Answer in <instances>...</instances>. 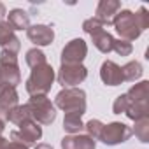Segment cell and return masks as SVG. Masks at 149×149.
Wrapping results in <instances>:
<instances>
[{
	"instance_id": "cell-26",
	"label": "cell",
	"mask_w": 149,
	"mask_h": 149,
	"mask_svg": "<svg viewBox=\"0 0 149 149\" xmlns=\"http://www.w3.org/2000/svg\"><path fill=\"white\" fill-rule=\"evenodd\" d=\"M112 51H116L119 56H128V54H132L133 46H132V42H128V40H123V39H114Z\"/></svg>"
},
{
	"instance_id": "cell-27",
	"label": "cell",
	"mask_w": 149,
	"mask_h": 149,
	"mask_svg": "<svg viewBox=\"0 0 149 149\" xmlns=\"http://www.w3.org/2000/svg\"><path fill=\"white\" fill-rule=\"evenodd\" d=\"M104 23L100 21V19H97V18H90V19H86L84 23H83V30L88 33V35H93L95 32H100V30H104Z\"/></svg>"
},
{
	"instance_id": "cell-17",
	"label": "cell",
	"mask_w": 149,
	"mask_h": 149,
	"mask_svg": "<svg viewBox=\"0 0 149 149\" xmlns=\"http://www.w3.org/2000/svg\"><path fill=\"white\" fill-rule=\"evenodd\" d=\"M91 40H93V46L100 51V53H111L112 51V44H114V37L105 32V30H100V32H95L91 35Z\"/></svg>"
},
{
	"instance_id": "cell-20",
	"label": "cell",
	"mask_w": 149,
	"mask_h": 149,
	"mask_svg": "<svg viewBox=\"0 0 149 149\" xmlns=\"http://www.w3.org/2000/svg\"><path fill=\"white\" fill-rule=\"evenodd\" d=\"M63 128H65V132L70 133V135L81 133L83 128H84L83 116L77 114V112H68V114H65V118H63Z\"/></svg>"
},
{
	"instance_id": "cell-12",
	"label": "cell",
	"mask_w": 149,
	"mask_h": 149,
	"mask_svg": "<svg viewBox=\"0 0 149 149\" xmlns=\"http://www.w3.org/2000/svg\"><path fill=\"white\" fill-rule=\"evenodd\" d=\"M121 2L119 0H100L97 6V19H100L104 25H111L112 18L119 13Z\"/></svg>"
},
{
	"instance_id": "cell-7",
	"label": "cell",
	"mask_w": 149,
	"mask_h": 149,
	"mask_svg": "<svg viewBox=\"0 0 149 149\" xmlns=\"http://www.w3.org/2000/svg\"><path fill=\"white\" fill-rule=\"evenodd\" d=\"M56 77L63 88H76L88 77V68L83 63L81 65H61Z\"/></svg>"
},
{
	"instance_id": "cell-29",
	"label": "cell",
	"mask_w": 149,
	"mask_h": 149,
	"mask_svg": "<svg viewBox=\"0 0 149 149\" xmlns=\"http://www.w3.org/2000/svg\"><path fill=\"white\" fill-rule=\"evenodd\" d=\"M135 21H137L140 32H144V30L149 28V13H147L146 7H140V9L135 13Z\"/></svg>"
},
{
	"instance_id": "cell-25",
	"label": "cell",
	"mask_w": 149,
	"mask_h": 149,
	"mask_svg": "<svg viewBox=\"0 0 149 149\" xmlns=\"http://www.w3.org/2000/svg\"><path fill=\"white\" fill-rule=\"evenodd\" d=\"M83 130H86V135H88V137H91L93 140H97V139H100V135H102L104 123H102L100 119H90L88 123H84V128H83Z\"/></svg>"
},
{
	"instance_id": "cell-35",
	"label": "cell",
	"mask_w": 149,
	"mask_h": 149,
	"mask_svg": "<svg viewBox=\"0 0 149 149\" xmlns=\"http://www.w3.org/2000/svg\"><path fill=\"white\" fill-rule=\"evenodd\" d=\"M6 130V121H2L0 119V135H2V132Z\"/></svg>"
},
{
	"instance_id": "cell-28",
	"label": "cell",
	"mask_w": 149,
	"mask_h": 149,
	"mask_svg": "<svg viewBox=\"0 0 149 149\" xmlns=\"http://www.w3.org/2000/svg\"><path fill=\"white\" fill-rule=\"evenodd\" d=\"M128 107H130V100H128L126 93H123V95H119V97L114 100V104H112V112H114V114H123V112H126Z\"/></svg>"
},
{
	"instance_id": "cell-1",
	"label": "cell",
	"mask_w": 149,
	"mask_h": 149,
	"mask_svg": "<svg viewBox=\"0 0 149 149\" xmlns=\"http://www.w3.org/2000/svg\"><path fill=\"white\" fill-rule=\"evenodd\" d=\"M54 79H56L54 68H53L49 63H44V65H39V67L32 68L30 77H28L26 83H25V88H26V91H28L30 97H35V95H47V91L51 90Z\"/></svg>"
},
{
	"instance_id": "cell-6",
	"label": "cell",
	"mask_w": 149,
	"mask_h": 149,
	"mask_svg": "<svg viewBox=\"0 0 149 149\" xmlns=\"http://www.w3.org/2000/svg\"><path fill=\"white\" fill-rule=\"evenodd\" d=\"M130 137H132L130 126H126L121 121H112L109 125H104V130L98 140H102L105 146H118V144L126 142Z\"/></svg>"
},
{
	"instance_id": "cell-13",
	"label": "cell",
	"mask_w": 149,
	"mask_h": 149,
	"mask_svg": "<svg viewBox=\"0 0 149 149\" xmlns=\"http://www.w3.org/2000/svg\"><path fill=\"white\" fill-rule=\"evenodd\" d=\"M0 46H2V49H7V51L16 53V54L21 47L19 39L16 37L14 30L9 26L7 21H0Z\"/></svg>"
},
{
	"instance_id": "cell-16",
	"label": "cell",
	"mask_w": 149,
	"mask_h": 149,
	"mask_svg": "<svg viewBox=\"0 0 149 149\" xmlns=\"http://www.w3.org/2000/svg\"><path fill=\"white\" fill-rule=\"evenodd\" d=\"M18 100H19V95H18L16 88H13L9 84H0V107L9 111L18 105Z\"/></svg>"
},
{
	"instance_id": "cell-21",
	"label": "cell",
	"mask_w": 149,
	"mask_h": 149,
	"mask_svg": "<svg viewBox=\"0 0 149 149\" xmlns=\"http://www.w3.org/2000/svg\"><path fill=\"white\" fill-rule=\"evenodd\" d=\"M132 121H139V119H144V118H149V100H144V102H133L130 104V107L126 109L125 112Z\"/></svg>"
},
{
	"instance_id": "cell-19",
	"label": "cell",
	"mask_w": 149,
	"mask_h": 149,
	"mask_svg": "<svg viewBox=\"0 0 149 149\" xmlns=\"http://www.w3.org/2000/svg\"><path fill=\"white\" fill-rule=\"evenodd\" d=\"M7 121H11V123H14V125L19 126V125H23L26 121H33V119H32L28 105L25 104V105H16V107L9 109L7 111Z\"/></svg>"
},
{
	"instance_id": "cell-34",
	"label": "cell",
	"mask_w": 149,
	"mask_h": 149,
	"mask_svg": "<svg viewBox=\"0 0 149 149\" xmlns=\"http://www.w3.org/2000/svg\"><path fill=\"white\" fill-rule=\"evenodd\" d=\"M35 149H53V146H49V144H37Z\"/></svg>"
},
{
	"instance_id": "cell-5",
	"label": "cell",
	"mask_w": 149,
	"mask_h": 149,
	"mask_svg": "<svg viewBox=\"0 0 149 149\" xmlns=\"http://www.w3.org/2000/svg\"><path fill=\"white\" fill-rule=\"evenodd\" d=\"M112 25L116 28V32L119 33V37L123 40H135L140 37V28L135 21V13L128 11V9H121L114 18H112Z\"/></svg>"
},
{
	"instance_id": "cell-22",
	"label": "cell",
	"mask_w": 149,
	"mask_h": 149,
	"mask_svg": "<svg viewBox=\"0 0 149 149\" xmlns=\"http://www.w3.org/2000/svg\"><path fill=\"white\" fill-rule=\"evenodd\" d=\"M121 72H123V81H130V83H135L142 77L144 74V68L139 61H128L126 65L121 67Z\"/></svg>"
},
{
	"instance_id": "cell-23",
	"label": "cell",
	"mask_w": 149,
	"mask_h": 149,
	"mask_svg": "<svg viewBox=\"0 0 149 149\" xmlns=\"http://www.w3.org/2000/svg\"><path fill=\"white\" fill-rule=\"evenodd\" d=\"M132 133H135V137L142 144H147L149 142V118H144V119L135 121V126H133Z\"/></svg>"
},
{
	"instance_id": "cell-4",
	"label": "cell",
	"mask_w": 149,
	"mask_h": 149,
	"mask_svg": "<svg viewBox=\"0 0 149 149\" xmlns=\"http://www.w3.org/2000/svg\"><path fill=\"white\" fill-rule=\"evenodd\" d=\"M21 83V72L18 65V54L7 49L0 53V84H9L16 88Z\"/></svg>"
},
{
	"instance_id": "cell-2",
	"label": "cell",
	"mask_w": 149,
	"mask_h": 149,
	"mask_svg": "<svg viewBox=\"0 0 149 149\" xmlns=\"http://www.w3.org/2000/svg\"><path fill=\"white\" fill-rule=\"evenodd\" d=\"M54 107L61 109L65 114L68 112H77L84 114L86 112V93L81 88H63L56 98H54Z\"/></svg>"
},
{
	"instance_id": "cell-24",
	"label": "cell",
	"mask_w": 149,
	"mask_h": 149,
	"mask_svg": "<svg viewBox=\"0 0 149 149\" xmlns=\"http://www.w3.org/2000/svg\"><path fill=\"white\" fill-rule=\"evenodd\" d=\"M25 60H26V65H28L30 68H35V67H39V65L47 63V61H46V54H44L39 47H32V49H28Z\"/></svg>"
},
{
	"instance_id": "cell-10",
	"label": "cell",
	"mask_w": 149,
	"mask_h": 149,
	"mask_svg": "<svg viewBox=\"0 0 149 149\" xmlns=\"http://www.w3.org/2000/svg\"><path fill=\"white\" fill-rule=\"evenodd\" d=\"M26 37L37 47H44V46H49L54 40V32L47 25H30L28 30H26Z\"/></svg>"
},
{
	"instance_id": "cell-30",
	"label": "cell",
	"mask_w": 149,
	"mask_h": 149,
	"mask_svg": "<svg viewBox=\"0 0 149 149\" xmlns=\"http://www.w3.org/2000/svg\"><path fill=\"white\" fill-rule=\"evenodd\" d=\"M6 149H28V147L25 144H21V142H14L13 140V142H7V147Z\"/></svg>"
},
{
	"instance_id": "cell-33",
	"label": "cell",
	"mask_w": 149,
	"mask_h": 149,
	"mask_svg": "<svg viewBox=\"0 0 149 149\" xmlns=\"http://www.w3.org/2000/svg\"><path fill=\"white\" fill-rule=\"evenodd\" d=\"M7 147V139L0 135V149H6Z\"/></svg>"
},
{
	"instance_id": "cell-8",
	"label": "cell",
	"mask_w": 149,
	"mask_h": 149,
	"mask_svg": "<svg viewBox=\"0 0 149 149\" xmlns=\"http://www.w3.org/2000/svg\"><path fill=\"white\" fill-rule=\"evenodd\" d=\"M86 54H88L86 42L83 39H74L63 47L60 61H61V65H81L83 60L86 58Z\"/></svg>"
},
{
	"instance_id": "cell-11",
	"label": "cell",
	"mask_w": 149,
	"mask_h": 149,
	"mask_svg": "<svg viewBox=\"0 0 149 149\" xmlns=\"http://www.w3.org/2000/svg\"><path fill=\"white\" fill-rule=\"evenodd\" d=\"M100 79L104 84L107 86H119L123 81V72H121V67L116 65L114 61L111 60H105L100 67Z\"/></svg>"
},
{
	"instance_id": "cell-18",
	"label": "cell",
	"mask_w": 149,
	"mask_h": 149,
	"mask_svg": "<svg viewBox=\"0 0 149 149\" xmlns=\"http://www.w3.org/2000/svg\"><path fill=\"white\" fill-rule=\"evenodd\" d=\"M126 97H128L130 104L149 100V81H140V83L133 84V86L126 91Z\"/></svg>"
},
{
	"instance_id": "cell-31",
	"label": "cell",
	"mask_w": 149,
	"mask_h": 149,
	"mask_svg": "<svg viewBox=\"0 0 149 149\" xmlns=\"http://www.w3.org/2000/svg\"><path fill=\"white\" fill-rule=\"evenodd\" d=\"M7 16V9H6V6L0 2V21H4V18Z\"/></svg>"
},
{
	"instance_id": "cell-3",
	"label": "cell",
	"mask_w": 149,
	"mask_h": 149,
	"mask_svg": "<svg viewBox=\"0 0 149 149\" xmlns=\"http://www.w3.org/2000/svg\"><path fill=\"white\" fill-rule=\"evenodd\" d=\"M28 109L32 114V119L37 125H51L56 119V107L47 98V95H35L28 100Z\"/></svg>"
},
{
	"instance_id": "cell-9",
	"label": "cell",
	"mask_w": 149,
	"mask_h": 149,
	"mask_svg": "<svg viewBox=\"0 0 149 149\" xmlns=\"http://www.w3.org/2000/svg\"><path fill=\"white\" fill-rule=\"evenodd\" d=\"M42 137V128L35 123V121H26L23 125H19V130L11 132V139L14 142H21L26 147L37 144V140H40Z\"/></svg>"
},
{
	"instance_id": "cell-14",
	"label": "cell",
	"mask_w": 149,
	"mask_h": 149,
	"mask_svg": "<svg viewBox=\"0 0 149 149\" xmlns=\"http://www.w3.org/2000/svg\"><path fill=\"white\" fill-rule=\"evenodd\" d=\"M97 140L84 133H76V135H67L61 139V149H95Z\"/></svg>"
},
{
	"instance_id": "cell-32",
	"label": "cell",
	"mask_w": 149,
	"mask_h": 149,
	"mask_svg": "<svg viewBox=\"0 0 149 149\" xmlns=\"http://www.w3.org/2000/svg\"><path fill=\"white\" fill-rule=\"evenodd\" d=\"M0 119L7 123V111H6V109H2V107H0Z\"/></svg>"
},
{
	"instance_id": "cell-15",
	"label": "cell",
	"mask_w": 149,
	"mask_h": 149,
	"mask_svg": "<svg viewBox=\"0 0 149 149\" xmlns=\"http://www.w3.org/2000/svg\"><path fill=\"white\" fill-rule=\"evenodd\" d=\"M7 23L13 30H28L30 26V16L23 9H13L7 14Z\"/></svg>"
}]
</instances>
